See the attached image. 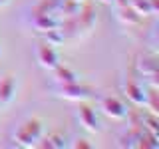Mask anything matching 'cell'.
I'll return each instance as SVG.
<instances>
[{
  "label": "cell",
  "instance_id": "cell-15",
  "mask_svg": "<svg viewBox=\"0 0 159 149\" xmlns=\"http://www.w3.org/2000/svg\"><path fill=\"white\" fill-rule=\"evenodd\" d=\"M52 72H54V79H56V84H72V82H80V79H78V78H80L78 74L74 72V70L62 66V64H60V66H56Z\"/></svg>",
  "mask_w": 159,
  "mask_h": 149
},
{
  "label": "cell",
  "instance_id": "cell-1",
  "mask_svg": "<svg viewBox=\"0 0 159 149\" xmlns=\"http://www.w3.org/2000/svg\"><path fill=\"white\" fill-rule=\"evenodd\" d=\"M96 26V8L93 4L84 2L78 14L70 18H60V32L64 34V40H82L92 34Z\"/></svg>",
  "mask_w": 159,
  "mask_h": 149
},
{
  "label": "cell",
  "instance_id": "cell-19",
  "mask_svg": "<svg viewBox=\"0 0 159 149\" xmlns=\"http://www.w3.org/2000/svg\"><path fill=\"white\" fill-rule=\"evenodd\" d=\"M149 2H151V8H153V12H159V0H149Z\"/></svg>",
  "mask_w": 159,
  "mask_h": 149
},
{
  "label": "cell",
  "instance_id": "cell-10",
  "mask_svg": "<svg viewBox=\"0 0 159 149\" xmlns=\"http://www.w3.org/2000/svg\"><path fill=\"white\" fill-rule=\"evenodd\" d=\"M141 133H143V127H137V125H129L127 127V131L125 133H121V135L117 137V143L116 145L117 147H137V143H139V137H141Z\"/></svg>",
  "mask_w": 159,
  "mask_h": 149
},
{
  "label": "cell",
  "instance_id": "cell-23",
  "mask_svg": "<svg viewBox=\"0 0 159 149\" xmlns=\"http://www.w3.org/2000/svg\"><path fill=\"white\" fill-rule=\"evenodd\" d=\"M80 2H82V0H80Z\"/></svg>",
  "mask_w": 159,
  "mask_h": 149
},
{
  "label": "cell",
  "instance_id": "cell-16",
  "mask_svg": "<svg viewBox=\"0 0 159 149\" xmlns=\"http://www.w3.org/2000/svg\"><path fill=\"white\" fill-rule=\"evenodd\" d=\"M127 4L129 6H131L133 10H135V12L139 14V16H153V8H151V2H149V0H127Z\"/></svg>",
  "mask_w": 159,
  "mask_h": 149
},
{
  "label": "cell",
  "instance_id": "cell-8",
  "mask_svg": "<svg viewBox=\"0 0 159 149\" xmlns=\"http://www.w3.org/2000/svg\"><path fill=\"white\" fill-rule=\"evenodd\" d=\"M36 60L44 70H54L60 66V56L54 50V46H50L48 42H38L36 46Z\"/></svg>",
  "mask_w": 159,
  "mask_h": 149
},
{
  "label": "cell",
  "instance_id": "cell-12",
  "mask_svg": "<svg viewBox=\"0 0 159 149\" xmlns=\"http://www.w3.org/2000/svg\"><path fill=\"white\" fill-rule=\"evenodd\" d=\"M116 16H117V20L123 24V26H137V24L141 22V16H139L129 4L116 6Z\"/></svg>",
  "mask_w": 159,
  "mask_h": 149
},
{
  "label": "cell",
  "instance_id": "cell-20",
  "mask_svg": "<svg viewBox=\"0 0 159 149\" xmlns=\"http://www.w3.org/2000/svg\"><path fill=\"white\" fill-rule=\"evenodd\" d=\"M111 4H116V6H123V4H127V0H111Z\"/></svg>",
  "mask_w": 159,
  "mask_h": 149
},
{
  "label": "cell",
  "instance_id": "cell-17",
  "mask_svg": "<svg viewBox=\"0 0 159 149\" xmlns=\"http://www.w3.org/2000/svg\"><path fill=\"white\" fill-rule=\"evenodd\" d=\"M44 42H48L50 46H62L66 40H64V34L60 32V28H52L44 32Z\"/></svg>",
  "mask_w": 159,
  "mask_h": 149
},
{
  "label": "cell",
  "instance_id": "cell-3",
  "mask_svg": "<svg viewBox=\"0 0 159 149\" xmlns=\"http://www.w3.org/2000/svg\"><path fill=\"white\" fill-rule=\"evenodd\" d=\"M121 89H123V96L135 107H143V102H145V84L141 82V78L137 76L133 66L127 70V76L121 79Z\"/></svg>",
  "mask_w": 159,
  "mask_h": 149
},
{
  "label": "cell",
  "instance_id": "cell-22",
  "mask_svg": "<svg viewBox=\"0 0 159 149\" xmlns=\"http://www.w3.org/2000/svg\"><path fill=\"white\" fill-rule=\"evenodd\" d=\"M98 2H103V4H111V0H98Z\"/></svg>",
  "mask_w": 159,
  "mask_h": 149
},
{
  "label": "cell",
  "instance_id": "cell-7",
  "mask_svg": "<svg viewBox=\"0 0 159 149\" xmlns=\"http://www.w3.org/2000/svg\"><path fill=\"white\" fill-rule=\"evenodd\" d=\"M99 109H102L107 117H111V119H125L127 111H129V107L121 102V99L111 97V96L99 99Z\"/></svg>",
  "mask_w": 159,
  "mask_h": 149
},
{
  "label": "cell",
  "instance_id": "cell-13",
  "mask_svg": "<svg viewBox=\"0 0 159 149\" xmlns=\"http://www.w3.org/2000/svg\"><path fill=\"white\" fill-rule=\"evenodd\" d=\"M62 0H40L30 10V16H40V14H58V8Z\"/></svg>",
  "mask_w": 159,
  "mask_h": 149
},
{
  "label": "cell",
  "instance_id": "cell-11",
  "mask_svg": "<svg viewBox=\"0 0 159 149\" xmlns=\"http://www.w3.org/2000/svg\"><path fill=\"white\" fill-rule=\"evenodd\" d=\"M60 16L58 14H40V16H32V28L38 32H48L52 28H58Z\"/></svg>",
  "mask_w": 159,
  "mask_h": 149
},
{
  "label": "cell",
  "instance_id": "cell-18",
  "mask_svg": "<svg viewBox=\"0 0 159 149\" xmlns=\"http://www.w3.org/2000/svg\"><path fill=\"white\" fill-rule=\"evenodd\" d=\"M74 149H89L92 147V143H88V139H76V141L72 143Z\"/></svg>",
  "mask_w": 159,
  "mask_h": 149
},
{
  "label": "cell",
  "instance_id": "cell-5",
  "mask_svg": "<svg viewBox=\"0 0 159 149\" xmlns=\"http://www.w3.org/2000/svg\"><path fill=\"white\" fill-rule=\"evenodd\" d=\"M133 68H135L137 76L141 78V82H143V84L159 88V79H157V78H159L157 54H143V56H139Z\"/></svg>",
  "mask_w": 159,
  "mask_h": 149
},
{
  "label": "cell",
  "instance_id": "cell-4",
  "mask_svg": "<svg viewBox=\"0 0 159 149\" xmlns=\"http://www.w3.org/2000/svg\"><path fill=\"white\" fill-rule=\"evenodd\" d=\"M54 96L68 99V102H86L96 96V88L88 86V84H80V82H72V84H56L54 88Z\"/></svg>",
  "mask_w": 159,
  "mask_h": 149
},
{
  "label": "cell",
  "instance_id": "cell-6",
  "mask_svg": "<svg viewBox=\"0 0 159 149\" xmlns=\"http://www.w3.org/2000/svg\"><path fill=\"white\" fill-rule=\"evenodd\" d=\"M78 119H80V125H82L84 129H88V131H92V133L102 131V121H99L96 109H93L92 106H88V103H80Z\"/></svg>",
  "mask_w": 159,
  "mask_h": 149
},
{
  "label": "cell",
  "instance_id": "cell-14",
  "mask_svg": "<svg viewBox=\"0 0 159 149\" xmlns=\"http://www.w3.org/2000/svg\"><path fill=\"white\" fill-rule=\"evenodd\" d=\"M68 143H66V137L62 135V133H50V135L44 137L38 141V145L36 147H42V149H62V147H66Z\"/></svg>",
  "mask_w": 159,
  "mask_h": 149
},
{
  "label": "cell",
  "instance_id": "cell-21",
  "mask_svg": "<svg viewBox=\"0 0 159 149\" xmlns=\"http://www.w3.org/2000/svg\"><path fill=\"white\" fill-rule=\"evenodd\" d=\"M8 2H10V0H0V8H2V6H6Z\"/></svg>",
  "mask_w": 159,
  "mask_h": 149
},
{
  "label": "cell",
  "instance_id": "cell-2",
  "mask_svg": "<svg viewBox=\"0 0 159 149\" xmlns=\"http://www.w3.org/2000/svg\"><path fill=\"white\" fill-rule=\"evenodd\" d=\"M44 135V123L40 121V119H26V121L22 123L18 129H16V133H14V141H16V145L18 147H36L38 145V141L42 139Z\"/></svg>",
  "mask_w": 159,
  "mask_h": 149
},
{
  "label": "cell",
  "instance_id": "cell-9",
  "mask_svg": "<svg viewBox=\"0 0 159 149\" xmlns=\"http://www.w3.org/2000/svg\"><path fill=\"white\" fill-rule=\"evenodd\" d=\"M16 96V78L6 74L0 78V107H8Z\"/></svg>",
  "mask_w": 159,
  "mask_h": 149
},
{
  "label": "cell",
  "instance_id": "cell-24",
  "mask_svg": "<svg viewBox=\"0 0 159 149\" xmlns=\"http://www.w3.org/2000/svg\"><path fill=\"white\" fill-rule=\"evenodd\" d=\"M0 54H2V52H0Z\"/></svg>",
  "mask_w": 159,
  "mask_h": 149
}]
</instances>
